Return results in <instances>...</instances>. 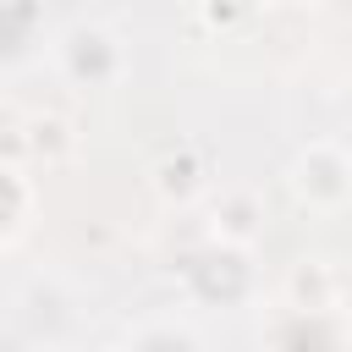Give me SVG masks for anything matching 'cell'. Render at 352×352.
<instances>
[{"label":"cell","mask_w":352,"mask_h":352,"mask_svg":"<svg viewBox=\"0 0 352 352\" xmlns=\"http://www.w3.org/2000/svg\"><path fill=\"white\" fill-rule=\"evenodd\" d=\"M258 220H264L258 198H253V192H242V187H231V192H220L209 231H214V242H231V248H253V236H258Z\"/></svg>","instance_id":"7"},{"label":"cell","mask_w":352,"mask_h":352,"mask_svg":"<svg viewBox=\"0 0 352 352\" xmlns=\"http://www.w3.org/2000/svg\"><path fill=\"white\" fill-rule=\"evenodd\" d=\"M286 187H292L297 209H308V214H341L352 204V148L336 143V138H314L286 165Z\"/></svg>","instance_id":"1"},{"label":"cell","mask_w":352,"mask_h":352,"mask_svg":"<svg viewBox=\"0 0 352 352\" xmlns=\"http://www.w3.org/2000/svg\"><path fill=\"white\" fill-rule=\"evenodd\" d=\"M148 182H154V192H160L165 204H192L198 192H209V160H204L192 143H182V148H170L165 160H154Z\"/></svg>","instance_id":"6"},{"label":"cell","mask_w":352,"mask_h":352,"mask_svg":"<svg viewBox=\"0 0 352 352\" xmlns=\"http://www.w3.org/2000/svg\"><path fill=\"white\" fill-rule=\"evenodd\" d=\"M72 154H77V132H72V121L55 116V110H33V116H22V121L11 126V148H6V160L55 170V165H66Z\"/></svg>","instance_id":"3"},{"label":"cell","mask_w":352,"mask_h":352,"mask_svg":"<svg viewBox=\"0 0 352 352\" xmlns=\"http://www.w3.org/2000/svg\"><path fill=\"white\" fill-rule=\"evenodd\" d=\"M286 6H319V0H286Z\"/></svg>","instance_id":"9"},{"label":"cell","mask_w":352,"mask_h":352,"mask_svg":"<svg viewBox=\"0 0 352 352\" xmlns=\"http://www.w3.org/2000/svg\"><path fill=\"white\" fill-rule=\"evenodd\" d=\"M0 192H6V209H0V248L6 253H16L22 248V236H28V226H33V214H38V182H33V165H22V160H6L0 165Z\"/></svg>","instance_id":"5"},{"label":"cell","mask_w":352,"mask_h":352,"mask_svg":"<svg viewBox=\"0 0 352 352\" xmlns=\"http://www.w3.org/2000/svg\"><path fill=\"white\" fill-rule=\"evenodd\" d=\"M341 302V275L330 258H297L280 280V308H302V314H336Z\"/></svg>","instance_id":"4"},{"label":"cell","mask_w":352,"mask_h":352,"mask_svg":"<svg viewBox=\"0 0 352 352\" xmlns=\"http://www.w3.org/2000/svg\"><path fill=\"white\" fill-rule=\"evenodd\" d=\"M198 6V16L209 22V28H220V33H231V28H242V22H253L258 11H264V0H192Z\"/></svg>","instance_id":"8"},{"label":"cell","mask_w":352,"mask_h":352,"mask_svg":"<svg viewBox=\"0 0 352 352\" xmlns=\"http://www.w3.org/2000/svg\"><path fill=\"white\" fill-rule=\"evenodd\" d=\"M55 60H60V72H66L72 82H82V88H116V82L126 77V44H121L110 28H99V22L66 28L60 44H55Z\"/></svg>","instance_id":"2"}]
</instances>
